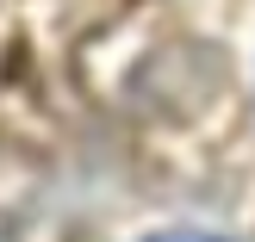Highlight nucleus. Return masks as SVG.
<instances>
[{"label": "nucleus", "instance_id": "obj_1", "mask_svg": "<svg viewBox=\"0 0 255 242\" xmlns=\"http://www.w3.org/2000/svg\"><path fill=\"white\" fill-rule=\"evenodd\" d=\"M156 242H218V236H199V230H168V236H156Z\"/></svg>", "mask_w": 255, "mask_h": 242}]
</instances>
